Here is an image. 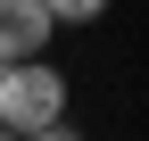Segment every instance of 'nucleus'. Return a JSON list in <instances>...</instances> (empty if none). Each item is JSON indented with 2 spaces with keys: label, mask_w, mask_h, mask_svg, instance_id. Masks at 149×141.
<instances>
[{
  "label": "nucleus",
  "mask_w": 149,
  "mask_h": 141,
  "mask_svg": "<svg viewBox=\"0 0 149 141\" xmlns=\"http://www.w3.org/2000/svg\"><path fill=\"white\" fill-rule=\"evenodd\" d=\"M50 17L58 25H91V17H108V0H50Z\"/></svg>",
  "instance_id": "nucleus-3"
},
{
  "label": "nucleus",
  "mask_w": 149,
  "mask_h": 141,
  "mask_svg": "<svg viewBox=\"0 0 149 141\" xmlns=\"http://www.w3.org/2000/svg\"><path fill=\"white\" fill-rule=\"evenodd\" d=\"M50 33H58L50 0H0V58H42Z\"/></svg>",
  "instance_id": "nucleus-2"
},
{
  "label": "nucleus",
  "mask_w": 149,
  "mask_h": 141,
  "mask_svg": "<svg viewBox=\"0 0 149 141\" xmlns=\"http://www.w3.org/2000/svg\"><path fill=\"white\" fill-rule=\"evenodd\" d=\"M0 125L42 141V133H66V75L42 58H0Z\"/></svg>",
  "instance_id": "nucleus-1"
}]
</instances>
